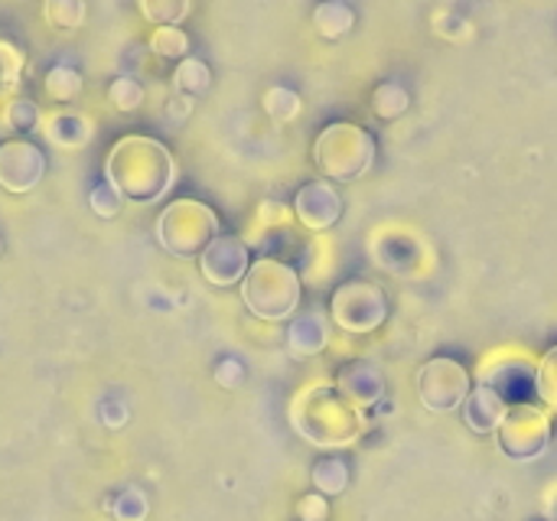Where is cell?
<instances>
[{
	"label": "cell",
	"mask_w": 557,
	"mask_h": 521,
	"mask_svg": "<svg viewBox=\"0 0 557 521\" xmlns=\"http://www.w3.org/2000/svg\"><path fill=\"white\" fill-rule=\"evenodd\" d=\"M176 179V163L166 144L157 137L127 134L104 157V183H111L124 202L150 206L170 193Z\"/></svg>",
	"instance_id": "obj_1"
},
{
	"label": "cell",
	"mask_w": 557,
	"mask_h": 521,
	"mask_svg": "<svg viewBox=\"0 0 557 521\" xmlns=\"http://www.w3.org/2000/svg\"><path fill=\"white\" fill-rule=\"evenodd\" d=\"M294 431L323 450L352 447L366 434V418L356 405H349L336 385H307L290 401Z\"/></svg>",
	"instance_id": "obj_2"
},
{
	"label": "cell",
	"mask_w": 557,
	"mask_h": 521,
	"mask_svg": "<svg viewBox=\"0 0 557 521\" xmlns=\"http://www.w3.org/2000/svg\"><path fill=\"white\" fill-rule=\"evenodd\" d=\"M300 274L284 264L281 258H258L251 261L245 281H242V300L245 307L268 323L290 320L300 307Z\"/></svg>",
	"instance_id": "obj_3"
},
{
	"label": "cell",
	"mask_w": 557,
	"mask_h": 521,
	"mask_svg": "<svg viewBox=\"0 0 557 521\" xmlns=\"http://www.w3.org/2000/svg\"><path fill=\"white\" fill-rule=\"evenodd\" d=\"M313 160H317V170L330 183H352L372 166L375 140L366 127L336 121L320 131V137L313 144Z\"/></svg>",
	"instance_id": "obj_4"
},
{
	"label": "cell",
	"mask_w": 557,
	"mask_h": 521,
	"mask_svg": "<svg viewBox=\"0 0 557 521\" xmlns=\"http://www.w3.org/2000/svg\"><path fill=\"white\" fill-rule=\"evenodd\" d=\"M157 238L176 258H199L219 238V215L199 199H176L160 212Z\"/></svg>",
	"instance_id": "obj_5"
},
{
	"label": "cell",
	"mask_w": 557,
	"mask_h": 521,
	"mask_svg": "<svg viewBox=\"0 0 557 521\" xmlns=\"http://www.w3.org/2000/svg\"><path fill=\"white\" fill-rule=\"evenodd\" d=\"M535 372H539V359L529 356L525 349L506 346L490 352L480 369H476V385L493 388L509 408L512 405H529L535 401Z\"/></svg>",
	"instance_id": "obj_6"
},
{
	"label": "cell",
	"mask_w": 557,
	"mask_h": 521,
	"mask_svg": "<svg viewBox=\"0 0 557 521\" xmlns=\"http://www.w3.org/2000/svg\"><path fill=\"white\" fill-rule=\"evenodd\" d=\"M496 441H499V450L516 463L539 460L552 444V411L535 401L512 405L496 431Z\"/></svg>",
	"instance_id": "obj_7"
},
{
	"label": "cell",
	"mask_w": 557,
	"mask_h": 521,
	"mask_svg": "<svg viewBox=\"0 0 557 521\" xmlns=\"http://www.w3.org/2000/svg\"><path fill=\"white\" fill-rule=\"evenodd\" d=\"M330 313H333V323L346 333H356V336L375 333L388 320V297L382 287L352 277L333 290Z\"/></svg>",
	"instance_id": "obj_8"
},
{
	"label": "cell",
	"mask_w": 557,
	"mask_h": 521,
	"mask_svg": "<svg viewBox=\"0 0 557 521\" xmlns=\"http://www.w3.org/2000/svg\"><path fill=\"white\" fill-rule=\"evenodd\" d=\"M473 392V375L463 362L450 356H434L418 372V398L431 414H450L463 408L467 395Z\"/></svg>",
	"instance_id": "obj_9"
},
{
	"label": "cell",
	"mask_w": 557,
	"mask_h": 521,
	"mask_svg": "<svg viewBox=\"0 0 557 521\" xmlns=\"http://www.w3.org/2000/svg\"><path fill=\"white\" fill-rule=\"evenodd\" d=\"M46 173V157L33 140H3L0 144V189L7 193H29L39 186Z\"/></svg>",
	"instance_id": "obj_10"
},
{
	"label": "cell",
	"mask_w": 557,
	"mask_h": 521,
	"mask_svg": "<svg viewBox=\"0 0 557 521\" xmlns=\"http://www.w3.org/2000/svg\"><path fill=\"white\" fill-rule=\"evenodd\" d=\"M202 277L215 287H235L245 281L251 268V251L242 238L235 235H219L202 255H199Z\"/></svg>",
	"instance_id": "obj_11"
},
{
	"label": "cell",
	"mask_w": 557,
	"mask_h": 521,
	"mask_svg": "<svg viewBox=\"0 0 557 521\" xmlns=\"http://www.w3.org/2000/svg\"><path fill=\"white\" fill-rule=\"evenodd\" d=\"M294 212L310 232H326L343 219V196L333 183H307L294 199Z\"/></svg>",
	"instance_id": "obj_12"
},
{
	"label": "cell",
	"mask_w": 557,
	"mask_h": 521,
	"mask_svg": "<svg viewBox=\"0 0 557 521\" xmlns=\"http://www.w3.org/2000/svg\"><path fill=\"white\" fill-rule=\"evenodd\" d=\"M385 388H388L385 372L375 362H369V359H356V362L343 365L339 375H336V392L349 405H356L359 411L362 408H372L375 401H382Z\"/></svg>",
	"instance_id": "obj_13"
},
{
	"label": "cell",
	"mask_w": 557,
	"mask_h": 521,
	"mask_svg": "<svg viewBox=\"0 0 557 521\" xmlns=\"http://www.w3.org/2000/svg\"><path fill=\"white\" fill-rule=\"evenodd\" d=\"M506 411H509V405H506L493 388L476 385V388L467 395V401H463V424H467L473 434L490 437V434H496V431H499V424H503Z\"/></svg>",
	"instance_id": "obj_14"
},
{
	"label": "cell",
	"mask_w": 557,
	"mask_h": 521,
	"mask_svg": "<svg viewBox=\"0 0 557 521\" xmlns=\"http://www.w3.org/2000/svg\"><path fill=\"white\" fill-rule=\"evenodd\" d=\"M287 346L297 356H320L330 346V320L323 310H310L304 317H297L287 330Z\"/></svg>",
	"instance_id": "obj_15"
},
{
	"label": "cell",
	"mask_w": 557,
	"mask_h": 521,
	"mask_svg": "<svg viewBox=\"0 0 557 521\" xmlns=\"http://www.w3.org/2000/svg\"><path fill=\"white\" fill-rule=\"evenodd\" d=\"M42 134L62 150H78L91 140L95 131H91V121L78 111H52L42 117Z\"/></svg>",
	"instance_id": "obj_16"
},
{
	"label": "cell",
	"mask_w": 557,
	"mask_h": 521,
	"mask_svg": "<svg viewBox=\"0 0 557 521\" xmlns=\"http://www.w3.org/2000/svg\"><path fill=\"white\" fill-rule=\"evenodd\" d=\"M313 26L320 29V36L339 39L356 26V10L343 0H326L313 10Z\"/></svg>",
	"instance_id": "obj_17"
},
{
	"label": "cell",
	"mask_w": 557,
	"mask_h": 521,
	"mask_svg": "<svg viewBox=\"0 0 557 521\" xmlns=\"http://www.w3.org/2000/svg\"><path fill=\"white\" fill-rule=\"evenodd\" d=\"M313 489L320 493V496H339V493H346V486H349V467L339 460V457H323V460H317L313 463Z\"/></svg>",
	"instance_id": "obj_18"
},
{
	"label": "cell",
	"mask_w": 557,
	"mask_h": 521,
	"mask_svg": "<svg viewBox=\"0 0 557 521\" xmlns=\"http://www.w3.org/2000/svg\"><path fill=\"white\" fill-rule=\"evenodd\" d=\"M408 104H411V95H408L398 82H385V85H379L375 95H372V111H375V117H382V121H392V117L405 114Z\"/></svg>",
	"instance_id": "obj_19"
},
{
	"label": "cell",
	"mask_w": 557,
	"mask_h": 521,
	"mask_svg": "<svg viewBox=\"0 0 557 521\" xmlns=\"http://www.w3.org/2000/svg\"><path fill=\"white\" fill-rule=\"evenodd\" d=\"M535 398L542 401V408L557 411V346H552V349L539 359V372H535Z\"/></svg>",
	"instance_id": "obj_20"
},
{
	"label": "cell",
	"mask_w": 557,
	"mask_h": 521,
	"mask_svg": "<svg viewBox=\"0 0 557 521\" xmlns=\"http://www.w3.org/2000/svg\"><path fill=\"white\" fill-rule=\"evenodd\" d=\"M209 82H212V72H209V65L202 62V59H193V55H186L180 65H176V75H173V85L180 88V91H186V95H202L206 88H209Z\"/></svg>",
	"instance_id": "obj_21"
},
{
	"label": "cell",
	"mask_w": 557,
	"mask_h": 521,
	"mask_svg": "<svg viewBox=\"0 0 557 521\" xmlns=\"http://www.w3.org/2000/svg\"><path fill=\"white\" fill-rule=\"evenodd\" d=\"M82 91V75L72 65H52L46 72V95L52 101H72Z\"/></svg>",
	"instance_id": "obj_22"
},
{
	"label": "cell",
	"mask_w": 557,
	"mask_h": 521,
	"mask_svg": "<svg viewBox=\"0 0 557 521\" xmlns=\"http://www.w3.org/2000/svg\"><path fill=\"white\" fill-rule=\"evenodd\" d=\"M3 124H7L10 131L26 134V131H36V127L42 124V114H39V108H36L33 98H10V101L3 104Z\"/></svg>",
	"instance_id": "obj_23"
},
{
	"label": "cell",
	"mask_w": 557,
	"mask_h": 521,
	"mask_svg": "<svg viewBox=\"0 0 557 521\" xmlns=\"http://www.w3.org/2000/svg\"><path fill=\"white\" fill-rule=\"evenodd\" d=\"M150 49L157 55H163V59H180L183 62L186 52H189V36L180 26H157L150 33Z\"/></svg>",
	"instance_id": "obj_24"
},
{
	"label": "cell",
	"mask_w": 557,
	"mask_h": 521,
	"mask_svg": "<svg viewBox=\"0 0 557 521\" xmlns=\"http://www.w3.org/2000/svg\"><path fill=\"white\" fill-rule=\"evenodd\" d=\"M264 111H268L274 121L287 124V121H294V117L300 114V95H297L294 88H284V85L268 88V95H264Z\"/></svg>",
	"instance_id": "obj_25"
},
{
	"label": "cell",
	"mask_w": 557,
	"mask_h": 521,
	"mask_svg": "<svg viewBox=\"0 0 557 521\" xmlns=\"http://www.w3.org/2000/svg\"><path fill=\"white\" fill-rule=\"evenodd\" d=\"M42 16L55 29H75L85 20V3L82 0H46Z\"/></svg>",
	"instance_id": "obj_26"
},
{
	"label": "cell",
	"mask_w": 557,
	"mask_h": 521,
	"mask_svg": "<svg viewBox=\"0 0 557 521\" xmlns=\"http://www.w3.org/2000/svg\"><path fill=\"white\" fill-rule=\"evenodd\" d=\"M140 13L153 26H176L189 13V3L186 0H140Z\"/></svg>",
	"instance_id": "obj_27"
},
{
	"label": "cell",
	"mask_w": 557,
	"mask_h": 521,
	"mask_svg": "<svg viewBox=\"0 0 557 521\" xmlns=\"http://www.w3.org/2000/svg\"><path fill=\"white\" fill-rule=\"evenodd\" d=\"M108 101L117 108V111H137L144 104V85L131 75H121L111 82L108 88Z\"/></svg>",
	"instance_id": "obj_28"
},
{
	"label": "cell",
	"mask_w": 557,
	"mask_h": 521,
	"mask_svg": "<svg viewBox=\"0 0 557 521\" xmlns=\"http://www.w3.org/2000/svg\"><path fill=\"white\" fill-rule=\"evenodd\" d=\"M150 512L147 496L140 489H124L114 503H111V516L117 521H144Z\"/></svg>",
	"instance_id": "obj_29"
},
{
	"label": "cell",
	"mask_w": 557,
	"mask_h": 521,
	"mask_svg": "<svg viewBox=\"0 0 557 521\" xmlns=\"http://www.w3.org/2000/svg\"><path fill=\"white\" fill-rule=\"evenodd\" d=\"M23 62L26 59H23V52L13 42L0 39V91H7V88H13L20 82Z\"/></svg>",
	"instance_id": "obj_30"
},
{
	"label": "cell",
	"mask_w": 557,
	"mask_h": 521,
	"mask_svg": "<svg viewBox=\"0 0 557 521\" xmlns=\"http://www.w3.org/2000/svg\"><path fill=\"white\" fill-rule=\"evenodd\" d=\"M88 202H91V212L101 215V219H114V215L121 212V206H124L121 193H117L111 183H98V186L91 189Z\"/></svg>",
	"instance_id": "obj_31"
},
{
	"label": "cell",
	"mask_w": 557,
	"mask_h": 521,
	"mask_svg": "<svg viewBox=\"0 0 557 521\" xmlns=\"http://www.w3.org/2000/svg\"><path fill=\"white\" fill-rule=\"evenodd\" d=\"M297 516H300V521H326L330 519V503H326V496H320V493L304 496V499L297 503Z\"/></svg>",
	"instance_id": "obj_32"
},
{
	"label": "cell",
	"mask_w": 557,
	"mask_h": 521,
	"mask_svg": "<svg viewBox=\"0 0 557 521\" xmlns=\"http://www.w3.org/2000/svg\"><path fill=\"white\" fill-rule=\"evenodd\" d=\"M215 379H219V385H235V382L242 379L238 362H235V359H225V362H222V369L215 372Z\"/></svg>",
	"instance_id": "obj_33"
},
{
	"label": "cell",
	"mask_w": 557,
	"mask_h": 521,
	"mask_svg": "<svg viewBox=\"0 0 557 521\" xmlns=\"http://www.w3.org/2000/svg\"><path fill=\"white\" fill-rule=\"evenodd\" d=\"M0 258H3V241H0Z\"/></svg>",
	"instance_id": "obj_34"
}]
</instances>
